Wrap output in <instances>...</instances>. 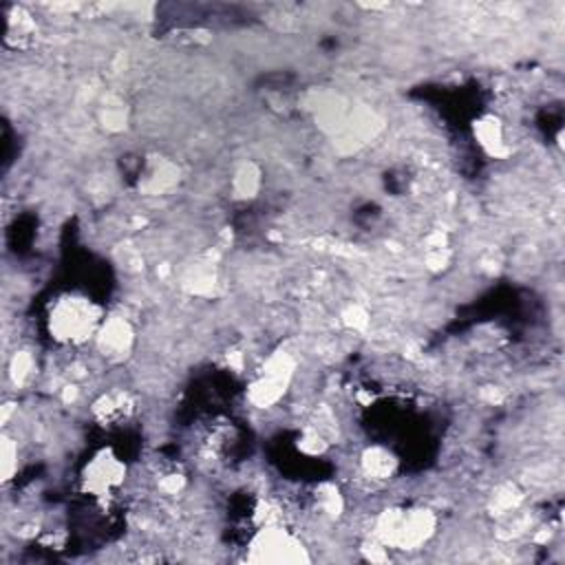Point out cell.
Returning <instances> with one entry per match:
<instances>
[{
  "instance_id": "6da1fadb",
  "label": "cell",
  "mask_w": 565,
  "mask_h": 565,
  "mask_svg": "<svg viewBox=\"0 0 565 565\" xmlns=\"http://www.w3.org/2000/svg\"><path fill=\"white\" fill-rule=\"evenodd\" d=\"M102 322V309L79 294L57 298L49 311V331L64 344H82L88 338H95Z\"/></svg>"
},
{
  "instance_id": "7a4b0ae2",
  "label": "cell",
  "mask_w": 565,
  "mask_h": 565,
  "mask_svg": "<svg viewBox=\"0 0 565 565\" xmlns=\"http://www.w3.org/2000/svg\"><path fill=\"white\" fill-rule=\"evenodd\" d=\"M377 539L393 550H415L435 532V516L424 508H393L377 519Z\"/></svg>"
},
{
  "instance_id": "3957f363",
  "label": "cell",
  "mask_w": 565,
  "mask_h": 565,
  "mask_svg": "<svg viewBox=\"0 0 565 565\" xmlns=\"http://www.w3.org/2000/svg\"><path fill=\"white\" fill-rule=\"evenodd\" d=\"M247 558L256 563H302L309 561L307 547L300 543L296 534L278 525L260 527L249 545Z\"/></svg>"
},
{
  "instance_id": "277c9868",
  "label": "cell",
  "mask_w": 565,
  "mask_h": 565,
  "mask_svg": "<svg viewBox=\"0 0 565 565\" xmlns=\"http://www.w3.org/2000/svg\"><path fill=\"white\" fill-rule=\"evenodd\" d=\"M294 366H296V362H294V358L289 353H285V351L274 353L263 364V369L256 375V380L252 382L249 399L258 408H267V406L276 404L285 395V391H287V386H289V382L294 377Z\"/></svg>"
},
{
  "instance_id": "5b68a950",
  "label": "cell",
  "mask_w": 565,
  "mask_h": 565,
  "mask_svg": "<svg viewBox=\"0 0 565 565\" xmlns=\"http://www.w3.org/2000/svg\"><path fill=\"white\" fill-rule=\"evenodd\" d=\"M79 479H82V490L86 494L106 499L121 488L126 479V466L113 450L104 448L86 461Z\"/></svg>"
},
{
  "instance_id": "8992f818",
  "label": "cell",
  "mask_w": 565,
  "mask_h": 565,
  "mask_svg": "<svg viewBox=\"0 0 565 565\" xmlns=\"http://www.w3.org/2000/svg\"><path fill=\"white\" fill-rule=\"evenodd\" d=\"M97 347L108 360H121L132 344V329L124 318H108L102 322L97 335Z\"/></svg>"
},
{
  "instance_id": "52a82bcc",
  "label": "cell",
  "mask_w": 565,
  "mask_h": 565,
  "mask_svg": "<svg viewBox=\"0 0 565 565\" xmlns=\"http://www.w3.org/2000/svg\"><path fill=\"white\" fill-rule=\"evenodd\" d=\"M132 411V402L126 393L117 391V393H106L102 395L95 404H93V413L97 419L108 422V424H117L121 419H126Z\"/></svg>"
},
{
  "instance_id": "ba28073f",
  "label": "cell",
  "mask_w": 565,
  "mask_h": 565,
  "mask_svg": "<svg viewBox=\"0 0 565 565\" xmlns=\"http://www.w3.org/2000/svg\"><path fill=\"white\" fill-rule=\"evenodd\" d=\"M397 468V459L382 446H373L362 455V470L366 472V477L380 481V479H388Z\"/></svg>"
}]
</instances>
